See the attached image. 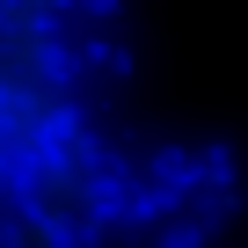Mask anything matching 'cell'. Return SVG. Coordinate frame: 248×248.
<instances>
[{
	"mask_svg": "<svg viewBox=\"0 0 248 248\" xmlns=\"http://www.w3.org/2000/svg\"><path fill=\"white\" fill-rule=\"evenodd\" d=\"M95 146L73 102V66H66V22L0 8V233L15 204L37 190L44 168L66 154Z\"/></svg>",
	"mask_w": 248,
	"mask_h": 248,
	"instance_id": "obj_1",
	"label": "cell"
}]
</instances>
